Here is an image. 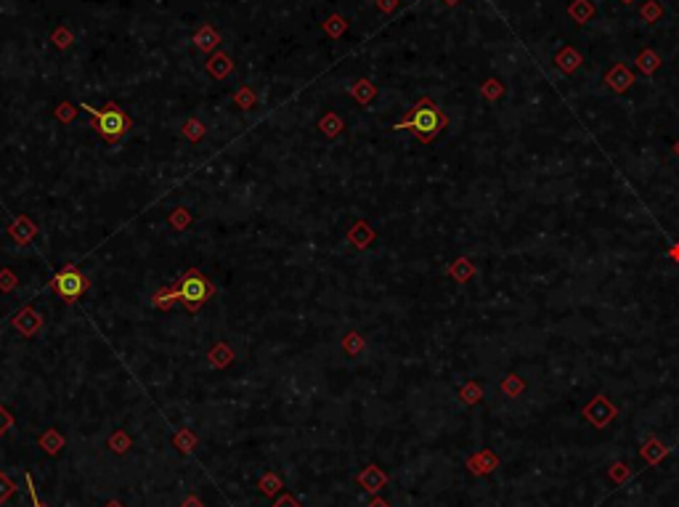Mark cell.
<instances>
[{
  "label": "cell",
  "instance_id": "3",
  "mask_svg": "<svg viewBox=\"0 0 679 507\" xmlns=\"http://www.w3.org/2000/svg\"><path fill=\"white\" fill-rule=\"evenodd\" d=\"M170 290H173L176 303L186 305V311H191V314H197L204 303L215 295V284L204 277L199 268H189V271L180 274V279Z\"/></svg>",
  "mask_w": 679,
  "mask_h": 507
},
{
  "label": "cell",
  "instance_id": "23",
  "mask_svg": "<svg viewBox=\"0 0 679 507\" xmlns=\"http://www.w3.org/2000/svg\"><path fill=\"white\" fill-rule=\"evenodd\" d=\"M343 348H345L348 356H358L364 350V338L358 332H348L345 338H343Z\"/></svg>",
  "mask_w": 679,
  "mask_h": 507
},
{
  "label": "cell",
  "instance_id": "8",
  "mask_svg": "<svg viewBox=\"0 0 679 507\" xmlns=\"http://www.w3.org/2000/svg\"><path fill=\"white\" fill-rule=\"evenodd\" d=\"M218 43H220V35H218L215 27L204 25L194 32V46L202 51V53H213V51L218 48Z\"/></svg>",
  "mask_w": 679,
  "mask_h": 507
},
{
  "label": "cell",
  "instance_id": "22",
  "mask_svg": "<svg viewBox=\"0 0 679 507\" xmlns=\"http://www.w3.org/2000/svg\"><path fill=\"white\" fill-rule=\"evenodd\" d=\"M109 449H112L114 454H125V452L131 449V435L125 433V430L112 433V438H109Z\"/></svg>",
  "mask_w": 679,
  "mask_h": 507
},
{
  "label": "cell",
  "instance_id": "30",
  "mask_svg": "<svg viewBox=\"0 0 679 507\" xmlns=\"http://www.w3.org/2000/svg\"><path fill=\"white\" fill-rule=\"evenodd\" d=\"M27 494H29V502H32V507H46L43 502H40V496H37L35 483H32V475H29V473H27Z\"/></svg>",
  "mask_w": 679,
  "mask_h": 507
},
{
  "label": "cell",
  "instance_id": "17",
  "mask_svg": "<svg viewBox=\"0 0 679 507\" xmlns=\"http://www.w3.org/2000/svg\"><path fill=\"white\" fill-rule=\"evenodd\" d=\"M234 104L239 109H255L258 107V93L252 91L250 85H244V88H239L237 93H234Z\"/></svg>",
  "mask_w": 679,
  "mask_h": 507
},
{
  "label": "cell",
  "instance_id": "12",
  "mask_svg": "<svg viewBox=\"0 0 679 507\" xmlns=\"http://www.w3.org/2000/svg\"><path fill=\"white\" fill-rule=\"evenodd\" d=\"M350 96L356 98L358 104H369L371 98L377 96V85L371 83V80H367V77H361V80H356V83L350 85Z\"/></svg>",
  "mask_w": 679,
  "mask_h": 507
},
{
  "label": "cell",
  "instance_id": "9",
  "mask_svg": "<svg viewBox=\"0 0 679 507\" xmlns=\"http://www.w3.org/2000/svg\"><path fill=\"white\" fill-rule=\"evenodd\" d=\"M385 481H388V475L377 468V465H369L364 473H358V483L369 492V494H374V492H380L382 486H385Z\"/></svg>",
  "mask_w": 679,
  "mask_h": 507
},
{
  "label": "cell",
  "instance_id": "5",
  "mask_svg": "<svg viewBox=\"0 0 679 507\" xmlns=\"http://www.w3.org/2000/svg\"><path fill=\"white\" fill-rule=\"evenodd\" d=\"M11 324L16 332H22L24 338H32V335H37L43 329V316L37 314L32 305H27V308H22L19 314L13 316Z\"/></svg>",
  "mask_w": 679,
  "mask_h": 507
},
{
  "label": "cell",
  "instance_id": "14",
  "mask_svg": "<svg viewBox=\"0 0 679 507\" xmlns=\"http://www.w3.org/2000/svg\"><path fill=\"white\" fill-rule=\"evenodd\" d=\"M204 133H207V131H204V122L202 120H197V117H189V120L183 122V136L189 138L191 144H199V141L204 138Z\"/></svg>",
  "mask_w": 679,
  "mask_h": 507
},
{
  "label": "cell",
  "instance_id": "2",
  "mask_svg": "<svg viewBox=\"0 0 679 507\" xmlns=\"http://www.w3.org/2000/svg\"><path fill=\"white\" fill-rule=\"evenodd\" d=\"M80 107L91 114V128H93L95 133L101 136L107 144H119L125 136H128V131H131V117H128V112L122 107H117V104H112L109 101L104 109H95L91 107V104H80Z\"/></svg>",
  "mask_w": 679,
  "mask_h": 507
},
{
  "label": "cell",
  "instance_id": "25",
  "mask_svg": "<svg viewBox=\"0 0 679 507\" xmlns=\"http://www.w3.org/2000/svg\"><path fill=\"white\" fill-rule=\"evenodd\" d=\"M152 303H154V308H159V311H167V308H173V305H176L173 290H170V287H167V290H157L154 298H152Z\"/></svg>",
  "mask_w": 679,
  "mask_h": 507
},
{
  "label": "cell",
  "instance_id": "1",
  "mask_svg": "<svg viewBox=\"0 0 679 507\" xmlns=\"http://www.w3.org/2000/svg\"><path fill=\"white\" fill-rule=\"evenodd\" d=\"M446 122L449 120H446V114L441 109L435 107V101L419 98L417 107L411 109L398 125H393V131H411L419 141H430V138H435L446 128Z\"/></svg>",
  "mask_w": 679,
  "mask_h": 507
},
{
  "label": "cell",
  "instance_id": "7",
  "mask_svg": "<svg viewBox=\"0 0 679 507\" xmlns=\"http://www.w3.org/2000/svg\"><path fill=\"white\" fill-rule=\"evenodd\" d=\"M204 70H207L210 77H215V80H226L228 74L234 72V59H231L228 53H223V51H215L213 56L207 59V64H204Z\"/></svg>",
  "mask_w": 679,
  "mask_h": 507
},
{
  "label": "cell",
  "instance_id": "19",
  "mask_svg": "<svg viewBox=\"0 0 679 507\" xmlns=\"http://www.w3.org/2000/svg\"><path fill=\"white\" fill-rule=\"evenodd\" d=\"M345 29H348V22L340 16V13H332V16L324 22V32H327L329 37H340Z\"/></svg>",
  "mask_w": 679,
  "mask_h": 507
},
{
  "label": "cell",
  "instance_id": "10",
  "mask_svg": "<svg viewBox=\"0 0 679 507\" xmlns=\"http://www.w3.org/2000/svg\"><path fill=\"white\" fill-rule=\"evenodd\" d=\"M37 447L43 449L46 454H51V457H56L61 449H64V435L59 430H53V428H48L46 433L37 438Z\"/></svg>",
  "mask_w": 679,
  "mask_h": 507
},
{
  "label": "cell",
  "instance_id": "4",
  "mask_svg": "<svg viewBox=\"0 0 679 507\" xmlns=\"http://www.w3.org/2000/svg\"><path fill=\"white\" fill-rule=\"evenodd\" d=\"M51 290L56 292L64 303H74L91 290V279L85 277L77 266H64L51 279Z\"/></svg>",
  "mask_w": 679,
  "mask_h": 507
},
{
  "label": "cell",
  "instance_id": "35",
  "mask_svg": "<svg viewBox=\"0 0 679 507\" xmlns=\"http://www.w3.org/2000/svg\"><path fill=\"white\" fill-rule=\"evenodd\" d=\"M496 85H499V83H494V80H491V83H486L483 93H486V96H489V93H491V96H494V93H499V88H496Z\"/></svg>",
  "mask_w": 679,
  "mask_h": 507
},
{
  "label": "cell",
  "instance_id": "24",
  "mask_svg": "<svg viewBox=\"0 0 679 507\" xmlns=\"http://www.w3.org/2000/svg\"><path fill=\"white\" fill-rule=\"evenodd\" d=\"M579 61H581V56H579L576 51H571V48H565L560 56H558V64L562 67V72H573V70L579 67Z\"/></svg>",
  "mask_w": 679,
  "mask_h": 507
},
{
  "label": "cell",
  "instance_id": "36",
  "mask_svg": "<svg viewBox=\"0 0 679 507\" xmlns=\"http://www.w3.org/2000/svg\"><path fill=\"white\" fill-rule=\"evenodd\" d=\"M183 507H202V502H199L197 496H186V499H183Z\"/></svg>",
  "mask_w": 679,
  "mask_h": 507
},
{
  "label": "cell",
  "instance_id": "21",
  "mask_svg": "<svg viewBox=\"0 0 679 507\" xmlns=\"http://www.w3.org/2000/svg\"><path fill=\"white\" fill-rule=\"evenodd\" d=\"M258 489H261L265 496H274L279 489H282V478L276 475V473H268V475H263L261 481H258Z\"/></svg>",
  "mask_w": 679,
  "mask_h": 507
},
{
  "label": "cell",
  "instance_id": "6",
  "mask_svg": "<svg viewBox=\"0 0 679 507\" xmlns=\"http://www.w3.org/2000/svg\"><path fill=\"white\" fill-rule=\"evenodd\" d=\"M8 234H11V239L16 244H29L37 237V226L27 216H16L8 223Z\"/></svg>",
  "mask_w": 679,
  "mask_h": 507
},
{
  "label": "cell",
  "instance_id": "20",
  "mask_svg": "<svg viewBox=\"0 0 679 507\" xmlns=\"http://www.w3.org/2000/svg\"><path fill=\"white\" fill-rule=\"evenodd\" d=\"M191 220H194V216H191L186 207H176V210L170 213V226H173V229H178V231L189 229Z\"/></svg>",
  "mask_w": 679,
  "mask_h": 507
},
{
  "label": "cell",
  "instance_id": "15",
  "mask_svg": "<svg viewBox=\"0 0 679 507\" xmlns=\"http://www.w3.org/2000/svg\"><path fill=\"white\" fill-rule=\"evenodd\" d=\"M608 85L610 88H616V91H626L629 85H632V74L626 72L624 67H616V70H610L608 72Z\"/></svg>",
  "mask_w": 679,
  "mask_h": 507
},
{
  "label": "cell",
  "instance_id": "37",
  "mask_svg": "<svg viewBox=\"0 0 679 507\" xmlns=\"http://www.w3.org/2000/svg\"><path fill=\"white\" fill-rule=\"evenodd\" d=\"M367 507H388V502H382V499H371Z\"/></svg>",
  "mask_w": 679,
  "mask_h": 507
},
{
  "label": "cell",
  "instance_id": "33",
  "mask_svg": "<svg viewBox=\"0 0 679 507\" xmlns=\"http://www.w3.org/2000/svg\"><path fill=\"white\" fill-rule=\"evenodd\" d=\"M640 64H642V70H645V72H653V70H656V64H658V59H656V56H653V53H645L642 61H640Z\"/></svg>",
  "mask_w": 679,
  "mask_h": 507
},
{
  "label": "cell",
  "instance_id": "38",
  "mask_svg": "<svg viewBox=\"0 0 679 507\" xmlns=\"http://www.w3.org/2000/svg\"><path fill=\"white\" fill-rule=\"evenodd\" d=\"M104 507H125V505H122V502H114V499H112V502H107Z\"/></svg>",
  "mask_w": 679,
  "mask_h": 507
},
{
  "label": "cell",
  "instance_id": "13",
  "mask_svg": "<svg viewBox=\"0 0 679 507\" xmlns=\"http://www.w3.org/2000/svg\"><path fill=\"white\" fill-rule=\"evenodd\" d=\"M319 131H322L327 138H337V136L343 133V120H340V114H337V112H327L322 120H319Z\"/></svg>",
  "mask_w": 679,
  "mask_h": 507
},
{
  "label": "cell",
  "instance_id": "27",
  "mask_svg": "<svg viewBox=\"0 0 679 507\" xmlns=\"http://www.w3.org/2000/svg\"><path fill=\"white\" fill-rule=\"evenodd\" d=\"M13 287H19V279H16V274H13L11 268H0V290L11 292Z\"/></svg>",
  "mask_w": 679,
  "mask_h": 507
},
{
  "label": "cell",
  "instance_id": "39",
  "mask_svg": "<svg viewBox=\"0 0 679 507\" xmlns=\"http://www.w3.org/2000/svg\"><path fill=\"white\" fill-rule=\"evenodd\" d=\"M443 3H449V6H454V3H459V0H443Z\"/></svg>",
  "mask_w": 679,
  "mask_h": 507
},
{
  "label": "cell",
  "instance_id": "40",
  "mask_svg": "<svg viewBox=\"0 0 679 507\" xmlns=\"http://www.w3.org/2000/svg\"><path fill=\"white\" fill-rule=\"evenodd\" d=\"M624 3H632V0H624Z\"/></svg>",
  "mask_w": 679,
  "mask_h": 507
},
{
  "label": "cell",
  "instance_id": "18",
  "mask_svg": "<svg viewBox=\"0 0 679 507\" xmlns=\"http://www.w3.org/2000/svg\"><path fill=\"white\" fill-rule=\"evenodd\" d=\"M51 43H53L56 48L64 51V48H70L72 43H74V35H72V32H70V27H67V25H61V27H56V29L51 32Z\"/></svg>",
  "mask_w": 679,
  "mask_h": 507
},
{
  "label": "cell",
  "instance_id": "34",
  "mask_svg": "<svg viewBox=\"0 0 679 507\" xmlns=\"http://www.w3.org/2000/svg\"><path fill=\"white\" fill-rule=\"evenodd\" d=\"M395 6H398V0H377V8H380L382 13L395 11Z\"/></svg>",
  "mask_w": 679,
  "mask_h": 507
},
{
  "label": "cell",
  "instance_id": "16",
  "mask_svg": "<svg viewBox=\"0 0 679 507\" xmlns=\"http://www.w3.org/2000/svg\"><path fill=\"white\" fill-rule=\"evenodd\" d=\"M348 239L353 242V244H358V247H367V244L374 239V231H371L369 226H364V223H356L353 229L348 231Z\"/></svg>",
  "mask_w": 679,
  "mask_h": 507
},
{
  "label": "cell",
  "instance_id": "11",
  "mask_svg": "<svg viewBox=\"0 0 679 507\" xmlns=\"http://www.w3.org/2000/svg\"><path fill=\"white\" fill-rule=\"evenodd\" d=\"M207 362L213 364L215 369H223V367H228V364L234 362V350L226 343H215L213 348H210V353H207Z\"/></svg>",
  "mask_w": 679,
  "mask_h": 507
},
{
  "label": "cell",
  "instance_id": "31",
  "mask_svg": "<svg viewBox=\"0 0 679 507\" xmlns=\"http://www.w3.org/2000/svg\"><path fill=\"white\" fill-rule=\"evenodd\" d=\"M11 425H13V417L6 409H3V404H0V435L6 433V430H8Z\"/></svg>",
  "mask_w": 679,
  "mask_h": 507
},
{
  "label": "cell",
  "instance_id": "32",
  "mask_svg": "<svg viewBox=\"0 0 679 507\" xmlns=\"http://www.w3.org/2000/svg\"><path fill=\"white\" fill-rule=\"evenodd\" d=\"M271 507H300V502L292 494H282Z\"/></svg>",
  "mask_w": 679,
  "mask_h": 507
},
{
  "label": "cell",
  "instance_id": "26",
  "mask_svg": "<svg viewBox=\"0 0 679 507\" xmlns=\"http://www.w3.org/2000/svg\"><path fill=\"white\" fill-rule=\"evenodd\" d=\"M173 444H176L178 452H191V449L197 447V435L191 433V430H180V433L173 438Z\"/></svg>",
  "mask_w": 679,
  "mask_h": 507
},
{
  "label": "cell",
  "instance_id": "28",
  "mask_svg": "<svg viewBox=\"0 0 679 507\" xmlns=\"http://www.w3.org/2000/svg\"><path fill=\"white\" fill-rule=\"evenodd\" d=\"M13 492H16V483H13L6 473H0V505H3L6 499H11Z\"/></svg>",
  "mask_w": 679,
  "mask_h": 507
},
{
  "label": "cell",
  "instance_id": "29",
  "mask_svg": "<svg viewBox=\"0 0 679 507\" xmlns=\"http://www.w3.org/2000/svg\"><path fill=\"white\" fill-rule=\"evenodd\" d=\"M53 114H56V120H59V122H72L77 112H74V107H72V104H67V101H64V104H59V107H56V112H53Z\"/></svg>",
  "mask_w": 679,
  "mask_h": 507
}]
</instances>
